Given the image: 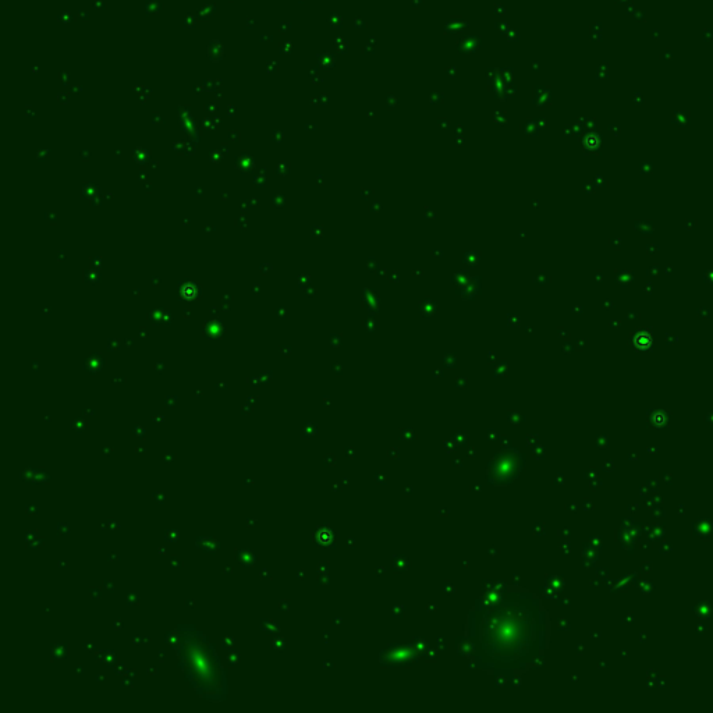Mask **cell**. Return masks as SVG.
<instances>
[{
	"mask_svg": "<svg viewBox=\"0 0 713 713\" xmlns=\"http://www.w3.org/2000/svg\"><path fill=\"white\" fill-rule=\"evenodd\" d=\"M487 622L498 626V634H487V647L485 651L493 659H503V661H514L526 654V645H531L534 641L535 624H531V617L516 615H498L495 619Z\"/></svg>",
	"mask_w": 713,
	"mask_h": 713,
	"instance_id": "6da1fadb",
	"label": "cell"
},
{
	"mask_svg": "<svg viewBox=\"0 0 713 713\" xmlns=\"http://www.w3.org/2000/svg\"><path fill=\"white\" fill-rule=\"evenodd\" d=\"M184 661L187 662V670L190 672L191 679L201 684V677H209L215 681L218 676L219 669L212 668V656L208 654L207 649L200 648L198 645L188 648L187 654L184 655Z\"/></svg>",
	"mask_w": 713,
	"mask_h": 713,
	"instance_id": "7a4b0ae2",
	"label": "cell"
}]
</instances>
